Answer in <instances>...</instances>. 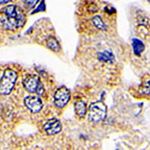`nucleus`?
<instances>
[{"label": "nucleus", "instance_id": "nucleus-1", "mask_svg": "<svg viewBox=\"0 0 150 150\" xmlns=\"http://www.w3.org/2000/svg\"><path fill=\"white\" fill-rule=\"evenodd\" d=\"M18 78V74L13 69H6L3 72L1 79H0V94L1 95H8L13 90L15 86L16 80Z\"/></svg>", "mask_w": 150, "mask_h": 150}, {"label": "nucleus", "instance_id": "nucleus-2", "mask_svg": "<svg viewBox=\"0 0 150 150\" xmlns=\"http://www.w3.org/2000/svg\"><path fill=\"white\" fill-rule=\"evenodd\" d=\"M107 113V107L103 102L97 101L89 106L88 110V120L92 123H98L103 121L106 117Z\"/></svg>", "mask_w": 150, "mask_h": 150}, {"label": "nucleus", "instance_id": "nucleus-3", "mask_svg": "<svg viewBox=\"0 0 150 150\" xmlns=\"http://www.w3.org/2000/svg\"><path fill=\"white\" fill-rule=\"evenodd\" d=\"M70 100V92L66 87H60L54 93L53 102L58 108H63Z\"/></svg>", "mask_w": 150, "mask_h": 150}, {"label": "nucleus", "instance_id": "nucleus-4", "mask_svg": "<svg viewBox=\"0 0 150 150\" xmlns=\"http://www.w3.org/2000/svg\"><path fill=\"white\" fill-rule=\"evenodd\" d=\"M24 104L26 108L32 113H37L42 109V101L39 97V95H28L24 99Z\"/></svg>", "mask_w": 150, "mask_h": 150}, {"label": "nucleus", "instance_id": "nucleus-5", "mask_svg": "<svg viewBox=\"0 0 150 150\" xmlns=\"http://www.w3.org/2000/svg\"><path fill=\"white\" fill-rule=\"evenodd\" d=\"M40 84H41L40 78H39V76L36 74L29 75V76L26 77L23 81L24 88H25L26 91L29 93L36 92V91H37V88L39 87Z\"/></svg>", "mask_w": 150, "mask_h": 150}, {"label": "nucleus", "instance_id": "nucleus-6", "mask_svg": "<svg viewBox=\"0 0 150 150\" xmlns=\"http://www.w3.org/2000/svg\"><path fill=\"white\" fill-rule=\"evenodd\" d=\"M43 130L48 135H55L58 134L62 130V125L59 120L57 119H49L43 124Z\"/></svg>", "mask_w": 150, "mask_h": 150}, {"label": "nucleus", "instance_id": "nucleus-7", "mask_svg": "<svg viewBox=\"0 0 150 150\" xmlns=\"http://www.w3.org/2000/svg\"><path fill=\"white\" fill-rule=\"evenodd\" d=\"M97 58L99 61L104 62V63H113L115 61V57L113 55V53L109 51V50H104L102 52L97 53Z\"/></svg>", "mask_w": 150, "mask_h": 150}, {"label": "nucleus", "instance_id": "nucleus-8", "mask_svg": "<svg viewBox=\"0 0 150 150\" xmlns=\"http://www.w3.org/2000/svg\"><path fill=\"white\" fill-rule=\"evenodd\" d=\"M74 107H75V112H76L77 116L79 118H83L86 115V103L83 100H78L74 103Z\"/></svg>", "mask_w": 150, "mask_h": 150}, {"label": "nucleus", "instance_id": "nucleus-9", "mask_svg": "<svg viewBox=\"0 0 150 150\" xmlns=\"http://www.w3.org/2000/svg\"><path fill=\"white\" fill-rule=\"evenodd\" d=\"M2 13L5 14L7 17H9V18L16 19L17 14H18V8L15 5H7L2 9ZM16 22H17V21H16Z\"/></svg>", "mask_w": 150, "mask_h": 150}, {"label": "nucleus", "instance_id": "nucleus-10", "mask_svg": "<svg viewBox=\"0 0 150 150\" xmlns=\"http://www.w3.org/2000/svg\"><path fill=\"white\" fill-rule=\"evenodd\" d=\"M132 48H133V52L136 56H140L141 53L144 51V44L142 43V41H140L139 39H133L132 40Z\"/></svg>", "mask_w": 150, "mask_h": 150}, {"label": "nucleus", "instance_id": "nucleus-11", "mask_svg": "<svg viewBox=\"0 0 150 150\" xmlns=\"http://www.w3.org/2000/svg\"><path fill=\"white\" fill-rule=\"evenodd\" d=\"M46 44H47V47L54 52H59L60 50H61V46H60V44L58 43V41L55 39L54 37L48 38Z\"/></svg>", "mask_w": 150, "mask_h": 150}, {"label": "nucleus", "instance_id": "nucleus-12", "mask_svg": "<svg viewBox=\"0 0 150 150\" xmlns=\"http://www.w3.org/2000/svg\"><path fill=\"white\" fill-rule=\"evenodd\" d=\"M92 23L96 28L99 29V30L105 31L106 29H107L105 23H104V21L102 20V18L99 17V16H94V17L92 18Z\"/></svg>", "mask_w": 150, "mask_h": 150}, {"label": "nucleus", "instance_id": "nucleus-13", "mask_svg": "<svg viewBox=\"0 0 150 150\" xmlns=\"http://www.w3.org/2000/svg\"><path fill=\"white\" fill-rule=\"evenodd\" d=\"M16 21H17V27L20 28L25 24V21H26V17L24 15V13L22 11L18 10V14H17V17H16Z\"/></svg>", "mask_w": 150, "mask_h": 150}, {"label": "nucleus", "instance_id": "nucleus-14", "mask_svg": "<svg viewBox=\"0 0 150 150\" xmlns=\"http://www.w3.org/2000/svg\"><path fill=\"white\" fill-rule=\"evenodd\" d=\"M38 1H39V0H25V1H24V6H25L26 9H32L33 7L36 6Z\"/></svg>", "mask_w": 150, "mask_h": 150}, {"label": "nucleus", "instance_id": "nucleus-15", "mask_svg": "<svg viewBox=\"0 0 150 150\" xmlns=\"http://www.w3.org/2000/svg\"><path fill=\"white\" fill-rule=\"evenodd\" d=\"M141 92L146 95H150V80L145 82L141 88Z\"/></svg>", "mask_w": 150, "mask_h": 150}, {"label": "nucleus", "instance_id": "nucleus-16", "mask_svg": "<svg viewBox=\"0 0 150 150\" xmlns=\"http://www.w3.org/2000/svg\"><path fill=\"white\" fill-rule=\"evenodd\" d=\"M45 10H46V9H45V2H44V0H42L39 5L36 7L35 10L32 11V14H35V13H37V12H41V11H45Z\"/></svg>", "mask_w": 150, "mask_h": 150}, {"label": "nucleus", "instance_id": "nucleus-17", "mask_svg": "<svg viewBox=\"0 0 150 150\" xmlns=\"http://www.w3.org/2000/svg\"><path fill=\"white\" fill-rule=\"evenodd\" d=\"M12 0H0V5H2V4H6L8 3V2H11Z\"/></svg>", "mask_w": 150, "mask_h": 150}, {"label": "nucleus", "instance_id": "nucleus-18", "mask_svg": "<svg viewBox=\"0 0 150 150\" xmlns=\"http://www.w3.org/2000/svg\"><path fill=\"white\" fill-rule=\"evenodd\" d=\"M148 2H150V0H148Z\"/></svg>", "mask_w": 150, "mask_h": 150}]
</instances>
